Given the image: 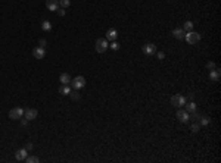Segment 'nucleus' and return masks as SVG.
<instances>
[{"instance_id": "obj_1", "label": "nucleus", "mask_w": 221, "mask_h": 163, "mask_svg": "<svg viewBox=\"0 0 221 163\" xmlns=\"http://www.w3.org/2000/svg\"><path fill=\"white\" fill-rule=\"evenodd\" d=\"M187 103V99L184 96H180V94H174L172 97H171V104L174 106V107H181V106H184Z\"/></svg>"}, {"instance_id": "obj_2", "label": "nucleus", "mask_w": 221, "mask_h": 163, "mask_svg": "<svg viewBox=\"0 0 221 163\" xmlns=\"http://www.w3.org/2000/svg\"><path fill=\"white\" fill-rule=\"evenodd\" d=\"M108 47H109V44H108V40H106V38H97V40H96L94 49H96L97 53H105V52L108 50Z\"/></svg>"}, {"instance_id": "obj_3", "label": "nucleus", "mask_w": 221, "mask_h": 163, "mask_svg": "<svg viewBox=\"0 0 221 163\" xmlns=\"http://www.w3.org/2000/svg\"><path fill=\"white\" fill-rule=\"evenodd\" d=\"M184 40H186L189 44H198L201 41V34L193 33V31H189V33L184 34Z\"/></svg>"}, {"instance_id": "obj_4", "label": "nucleus", "mask_w": 221, "mask_h": 163, "mask_svg": "<svg viewBox=\"0 0 221 163\" xmlns=\"http://www.w3.org/2000/svg\"><path fill=\"white\" fill-rule=\"evenodd\" d=\"M84 85H85V78L81 76V75L75 76L74 79H71V87H72L74 90H80V88H83Z\"/></svg>"}, {"instance_id": "obj_5", "label": "nucleus", "mask_w": 221, "mask_h": 163, "mask_svg": "<svg viewBox=\"0 0 221 163\" xmlns=\"http://www.w3.org/2000/svg\"><path fill=\"white\" fill-rule=\"evenodd\" d=\"M22 116H24V109L22 107H15V109H12V110L9 112V118L13 119V121L21 119Z\"/></svg>"}, {"instance_id": "obj_6", "label": "nucleus", "mask_w": 221, "mask_h": 163, "mask_svg": "<svg viewBox=\"0 0 221 163\" xmlns=\"http://www.w3.org/2000/svg\"><path fill=\"white\" fill-rule=\"evenodd\" d=\"M177 119L181 122V124H187L189 122V112L186 110H183V109H180V110H177Z\"/></svg>"}, {"instance_id": "obj_7", "label": "nucleus", "mask_w": 221, "mask_h": 163, "mask_svg": "<svg viewBox=\"0 0 221 163\" xmlns=\"http://www.w3.org/2000/svg\"><path fill=\"white\" fill-rule=\"evenodd\" d=\"M142 50H143V53H145V54L152 56V54L156 53V46L152 44V43H148V44H145V46L142 47Z\"/></svg>"}, {"instance_id": "obj_8", "label": "nucleus", "mask_w": 221, "mask_h": 163, "mask_svg": "<svg viewBox=\"0 0 221 163\" xmlns=\"http://www.w3.org/2000/svg\"><path fill=\"white\" fill-rule=\"evenodd\" d=\"M24 115H25V119L34 121L35 118L38 116V112H37L35 109H25V110H24Z\"/></svg>"}, {"instance_id": "obj_9", "label": "nucleus", "mask_w": 221, "mask_h": 163, "mask_svg": "<svg viewBox=\"0 0 221 163\" xmlns=\"http://www.w3.org/2000/svg\"><path fill=\"white\" fill-rule=\"evenodd\" d=\"M27 156H28L27 148H19V150H16V153H15V159H16L18 162H24L27 159Z\"/></svg>"}, {"instance_id": "obj_10", "label": "nucleus", "mask_w": 221, "mask_h": 163, "mask_svg": "<svg viewBox=\"0 0 221 163\" xmlns=\"http://www.w3.org/2000/svg\"><path fill=\"white\" fill-rule=\"evenodd\" d=\"M33 56H34L35 59H44V56H46V49L44 47H35L34 50H33Z\"/></svg>"}, {"instance_id": "obj_11", "label": "nucleus", "mask_w": 221, "mask_h": 163, "mask_svg": "<svg viewBox=\"0 0 221 163\" xmlns=\"http://www.w3.org/2000/svg\"><path fill=\"white\" fill-rule=\"evenodd\" d=\"M46 6L52 12H56L59 9V0H46Z\"/></svg>"}, {"instance_id": "obj_12", "label": "nucleus", "mask_w": 221, "mask_h": 163, "mask_svg": "<svg viewBox=\"0 0 221 163\" xmlns=\"http://www.w3.org/2000/svg\"><path fill=\"white\" fill-rule=\"evenodd\" d=\"M221 78V72L218 69H212L211 72H209V79L212 81V82H218Z\"/></svg>"}, {"instance_id": "obj_13", "label": "nucleus", "mask_w": 221, "mask_h": 163, "mask_svg": "<svg viewBox=\"0 0 221 163\" xmlns=\"http://www.w3.org/2000/svg\"><path fill=\"white\" fill-rule=\"evenodd\" d=\"M117 36H118V31L114 30V28H111V30L106 33V40H108V41H115V40H117Z\"/></svg>"}, {"instance_id": "obj_14", "label": "nucleus", "mask_w": 221, "mask_h": 163, "mask_svg": "<svg viewBox=\"0 0 221 163\" xmlns=\"http://www.w3.org/2000/svg\"><path fill=\"white\" fill-rule=\"evenodd\" d=\"M59 82H61L62 85H69V84H71V76H69L67 72H64L59 76Z\"/></svg>"}, {"instance_id": "obj_15", "label": "nucleus", "mask_w": 221, "mask_h": 163, "mask_svg": "<svg viewBox=\"0 0 221 163\" xmlns=\"http://www.w3.org/2000/svg\"><path fill=\"white\" fill-rule=\"evenodd\" d=\"M184 34H186V31H184L183 28H175V30L172 31V36L175 37L177 40H183V38H184Z\"/></svg>"}, {"instance_id": "obj_16", "label": "nucleus", "mask_w": 221, "mask_h": 163, "mask_svg": "<svg viewBox=\"0 0 221 163\" xmlns=\"http://www.w3.org/2000/svg\"><path fill=\"white\" fill-rule=\"evenodd\" d=\"M184 106H186V112H189V113H192V112L196 110V103H195V102H189Z\"/></svg>"}, {"instance_id": "obj_17", "label": "nucleus", "mask_w": 221, "mask_h": 163, "mask_svg": "<svg viewBox=\"0 0 221 163\" xmlns=\"http://www.w3.org/2000/svg\"><path fill=\"white\" fill-rule=\"evenodd\" d=\"M69 93H71V88H69V85H62V87H59V94L68 96Z\"/></svg>"}, {"instance_id": "obj_18", "label": "nucleus", "mask_w": 221, "mask_h": 163, "mask_svg": "<svg viewBox=\"0 0 221 163\" xmlns=\"http://www.w3.org/2000/svg\"><path fill=\"white\" fill-rule=\"evenodd\" d=\"M41 30H43V31H50L52 24L49 22V21H43V22H41Z\"/></svg>"}, {"instance_id": "obj_19", "label": "nucleus", "mask_w": 221, "mask_h": 163, "mask_svg": "<svg viewBox=\"0 0 221 163\" xmlns=\"http://www.w3.org/2000/svg\"><path fill=\"white\" fill-rule=\"evenodd\" d=\"M183 30H184L186 33L192 31V30H193V22H192V21H187V22H184V25H183Z\"/></svg>"}, {"instance_id": "obj_20", "label": "nucleus", "mask_w": 221, "mask_h": 163, "mask_svg": "<svg viewBox=\"0 0 221 163\" xmlns=\"http://www.w3.org/2000/svg\"><path fill=\"white\" fill-rule=\"evenodd\" d=\"M24 162H27V163H38V162H40V159H38L37 156H27V159H25Z\"/></svg>"}, {"instance_id": "obj_21", "label": "nucleus", "mask_w": 221, "mask_h": 163, "mask_svg": "<svg viewBox=\"0 0 221 163\" xmlns=\"http://www.w3.org/2000/svg\"><path fill=\"white\" fill-rule=\"evenodd\" d=\"M198 122H199V125H201V127H205V125H208V124H209V118H208V116H201V119H199Z\"/></svg>"}, {"instance_id": "obj_22", "label": "nucleus", "mask_w": 221, "mask_h": 163, "mask_svg": "<svg viewBox=\"0 0 221 163\" xmlns=\"http://www.w3.org/2000/svg\"><path fill=\"white\" fill-rule=\"evenodd\" d=\"M69 96H71V99L72 100H80V93H78V90H74L69 93Z\"/></svg>"}, {"instance_id": "obj_23", "label": "nucleus", "mask_w": 221, "mask_h": 163, "mask_svg": "<svg viewBox=\"0 0 221 163\" xmlns=\"http://www.w3.org/2000/svg\"><path fill=\"white\" fill-rule=\"evenodd\" d=\"M69 4H71V0H59V6H61V7H64V9H65V7H68Z\"/></svg>"}, {"instance_id": "obj_24", "label": "nucleus", "mask_w": 221, "mask_h": 163, "mask_svg": "<svg viewBox=\"0 0 221 163\" xmlns=\"http://www.w3.org/2000/svg\"><path fill=\"white\" fill-rule=\"evenodd\" d=\"M192 132H199V129H201V125H199V122H195L193 125H192Z\"/></svg>"}, {"instance_id": "obj_25", "label": "nucleus", "mask_w": 221, "mask_h": 163, "mask_svg": "<svg viewBox=\"0 0 221 163\" xmlns=\"http://www.w3.org/2000/svg\"><path fill=\"white\" fill-rule=\"evenodd\" d=\"M206 68H208L209 71H212V69H215V63H214V62H208V63H206Z\"/></svg>"}, {"instance_id": "obj_26", "label": "nucleus", "mask_w": 221, "mask_h": 163, "mask_svg": "<svg viewBox=\"0 0 221 163\" xmlns=\"http://www.w3.org/2000/svg\"><path fill=\"white\" fill-rule=\"evenodd\" d=\"M111 49L117 52V50H118V49H119V44H118V43H115V41H114V43H112V46H111Z\"/></svg>"}, {"instance_id": "obj_27", "label": "nucleus", "mask_w": 221, "mask_h": 163, "mask_svg": "<svg viewBox=\"0 0 221 163\" xmlns=\"http://www.w3.org/2000/svg\"><path fill=\"white\" fill-rule=\"evenodd\" d=\"M56 12H58V15H59V16H64V15H65V9H64V7H61V9H58Z\"/></svg>"}, {"instance_id": "obj_28", "label": "nucleus", "mask_w": 221, "mask_h": 163, "mask_svg": "<svg viewBox=\"0 0 221 163\" xmlns=\"http://www.w3.org/2000/svg\"><path fill=\"white\" fill-rule=\"evenodd\" d=\"M21 125L22 127H27L28 125V119H21Z\"/></svg>"}, {"instance_id": "obj_29", "label": "nucleus", "mask_w": 221, "mask_h": 163, "mask_svg": "<svg viewBox=\"0 0 221 163\" xmlns=\"http://www.w3.org/2000/svg\"><path fill=\"white\" fill-rule=\"evenodd\" d=\"M164 57H165V53H164V52H159V53H158V59H161V60H162Z\"/></svg>"}, {"instance_id": "obj_30", "label": "nucleus", "mask_w": 221, "mask_h": 163, "mask_svg": "<svg viewBox=\"0 0 221 163\" xmlns=\"http://www.w3.org/2000/svg\"><path fill=\"white\" fill-rule=\"evenodd\" d=\"M46 44H47V41H46V40H40V47H44Z\"/></svg>"}, {"instance_id": "obj_31", "label": "nucleus", "mask_w": 221, "mask_h": 163, "mask_svg": "<svg viewBox=\"0 0 221 163\" xmlns=\"http://www.w3.org/2000/svg\"><path fill=\"white\" fill-rule=\"evenodd\" d=\"M33 147H34V145L31 144V143H28V144H27V150H33Z\"/></svg>"}]
</instances>
